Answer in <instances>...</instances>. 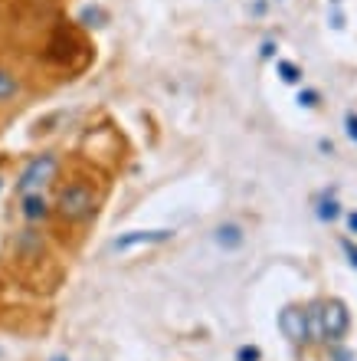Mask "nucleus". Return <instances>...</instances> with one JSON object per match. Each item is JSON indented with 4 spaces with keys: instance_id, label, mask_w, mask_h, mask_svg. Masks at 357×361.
Listing matches in <instances>:
<instances>
[{
    "instance_id": "obj_6",
    "label": "nucleus",
    "mask_w": 357,
    "mask_h": 361,
    "mask_svg": "<svg viewBox=\"0 0 357 361\" xmlns=\"http://www.w3.org/2000/svg\"><path fill=\"white\" fill-rule=\"evenodd\" d=\"M23 220L37 224V220H46L49 217V207H46V197L43 194H23V207H20Z\"/></svg>"
},
{
    "instance_id": "obj_1",
    "label": "nucleus",
    "mask_w": 357,
    "mask_h": 361,
    "mask_svg": "<svg viewBox=\"0 0 357 361\" xmlns=\"http://www.w3.org/2000/svg\"><path fill=\"white\" fill-rule=\"evenodd\" d=\"M95 214V194L89 184H69L63 194H59V217L69 220V224H82Z\"/></svg>"
},
{
    "instance_id": "obj_3",
    "label": "nucleus",
    "mask_w": 357,
    "mask_h": 361,
    "mask_svg": "<svg viewBox=\"0 0 357 361\" xmlns=\"http://www.w3.org/2000/svg\"><path fill=\"white\" fill-rule=\"evenodd\" d=\"M348 322H351L348 305L338 302V299L321 309V329H325V338H341V335L348 332Z\"/></svg>"
},
{
    "instance_id": "obj_15",
    "label": "nucleus",
    "mask_w": 357,
    "mask_h": 361,
    "mask_svg": "<svg viewBox=\"0 0 357 361\" xmlns=\"http://www.w3.org/2000/svg\"><path fill=\"white\" fill-rule=\"evenodd\" d=\"M348 224H351V230H354V233H357V214H351V217H348Z\"/></svg>"
},
{
    "instance_id": "obj_12",
    "label": "nucleus",
    "mask_w": 357,
    "mask_h": 361,
    "mask_svg": "<svg viewBox=\"0 0 357 361\" xmlns=\"http://www.w3.org/2000/svg\"><path fill=\"white\" fill-rule=\"evenodd\" d=\"M299 102L305 105V109H315V105H318V92H315V89H305V92H299Z\"/></svg>"
},
{
    "instance_id": "obj_5",
    "label": "nucleus",
    "mask_w": 357,
    "mask_h": 361,
    "mask_svg": "<svg viewBox=\"0 0 357 361\" xmlns=\"http://www.w3.org/2000/svg\"><path fill=\"white\" fill-rule=\"evenodd\" d=\"M170 237V230H132V233H125L112 243L115 250H132V247H148V243H164Z\"/></svg>"
},
{
    "instance_id": "obj_7",
    "label": "nucleus",
    "mask_w": 357,
    "mask_h": 361,
    "mask_svg": "<svg viewBox=\"0 0 357 361\" xmlns=\"http://www.w3.org/2000/svg\"><path fill=\"white\" fill-rule=\"evenodd\" d=\"M20 95V79L10 73V69L0 66V102H10Z\"/></svg>"
},
{
    "instance_id": "obj_4",
    "label": "nucleus",
    "mask_w": 357,
    "mask_h": 361,
    "mask_svg": "<svg viewBox=\"0 0 357 361\" xmlns=\"http://www.w3.org/2000/svg\"><path fill=\"white\" fill-rule=\"evenodd\" d=\"M279 325H282L285 338H292V342H305L308 338V315L301 312V309H295V305H289L279 315Z\"/></svg>"
},
{
    "instance_id": "obj_13",
    "label": "nucleus",
    "mask_w": 357,
    "mask_h": 361,
    "mask_svg": "<svg viewBox=\"0 0 357 361\" xmlns=\"http://www.w3.org/2000/svg\"><path fill=\"white\" fill-rule=\"evenodd\" d=\"M344 128H348V135H351V138H354V142H357V115H354V112H348V115H344Z\"/></svg>"
},
{
    "instance_id": "obj_14",
    "label": "nucleus",
    "mask_w": 357,
    "mask_h": 361,
    "mask_svg": "<svg viewBox=\"0 0 357 361\" xmlns=\"http://www.w3.org/2000/svg\"><path fill=\"white\" fill-rule=\"evenodd\" d=\"M344 250H348V257H351V263L357 267V247H351V243H344Z\"/></svg>"
},
{
    "instance_id": "obj_10",
    "label": "nucleus",
    "mask_w": 357,
    "mask_h": 361,
    "mask_svg": "<svg viewBox=\"0 0 357 361\" xmlns=\"http://www.w3.org/2000/svg\"><path fill=\"white\" fill-rule=\"evenodd\" d=\"M263 358V352L256 348V345H243L239 352H236V361H259Z\"/></svg>"
},
{
    "instance_id": "obj_11",
    "label": "nucleus",
    "mask_w": 357,
    "mask_h": 361,
    "mask_svg": "<svg viewBox=\"0 0 357 361\" xmlns=\"http://www.w3.org/2000/svg\"><path fill=\"white\" fill-rule=\"evenodd\" d=\"M318 217L321 220H334L338 217V204H334V200H325V204L318 207Z\"/></svg>"
},
{
    "instance_id": "obj_9",
    "label": "nucleus",
    "mask_w": 357,
    "mask_h": 361,
    "mask_svg": "<svg viewBox=\"0 0 357 361\" xmlns=\"http://www.w3.org/2000/svg\"><path fill=\"white\" fill-rule=\"evenodd\" d=\"M279 76L285 79V82H301V69L295 66V63H279Z\"/></svg>"
},
{
    "instance_id": "obj_2",
    "label": "nucleus",
    "mask_w": 357,
    "mask_h": 361,
    "mask_svg": "<svg viewBox=\"0 0 357 361\" xmlns=\"http://www.w3.org/2000/svg\"><path fill=\"white\" fill-rule=\"evenodd\" d=\"M56 171H59V161L53 154H37V158L27 161V168L20 171V180H17L20 197H23V194H43V188L56 178Z\"/></svg>"
},
{
    "instance_id": "obj_8",
    "label": "nucleus",
    "mask_w": 357,
    "mask_h": 361,
    "mask_svg": "<svg viewBox=\"0 0 357 361\" xmlns=\"http://www.w3.org/2000/svg\"><path fill=\"white\" fill-rule=\"evenodd\" d=\"M216 243H220V247H239V243H243V230L236 227V224H223V227L216 230Z\"/></svg>"
}]
</instances>
